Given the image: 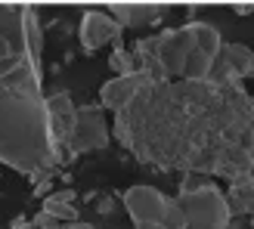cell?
<instances>
[{
	"label": "cell",
	"instance_id": "cell-10",
	"mask_svg": "<svg viewBox=\"0 0 254 229\" xmlns=\"http://www.w3.org/2000/svg\"><path fill=\"white\" fill-rule=\"evenodd\" d=\"M152 81L146 78L143 71H136V74H124V78H112L106 81L103 87H99V109L103 112H121L133 103V99L139 96L149 87Z\"/></svg>",
	"mask_w": 254,
	"mask_h": 229
},
{
	"label": "cell",
	"instance_id": "cell-7",
	"mask_svg": "<svg viewBox=\"0 0 254 229\" xmlns=\"http://www.w3.org/2000/svg\"><path fill=\"white\" fill-rule=\"evenodd\" d=\"M78 37H81V50H84V53H96V50H103L106 44H121L124 28L109 16V12L87 9L81 16Z\"/></svg>",
	"mask_w": 254,
	"mask_h": 229
},
{
	"label": "cell",
	"instance_id": "cell-16",
	"mask_svg": "<svg viewBox=\"0 0 254 229\" xmlns=\"http://www.w3.org/2000/svg\"><path fill=\"white\" fill-rule=\"evenodd\" d=\"M41 211L53 214V217H56L59 223H78V220H81V211H78V205H68V201H56L53 195H47V198H44Z\"/></svg>",
	"mask_w": 254,
	"mask_h": 229
},
{
	"label": "cell",
	"instance_id": "cell-8",
	"mask_svg": "<svg viewBox=\"0 0 254 229\" xmlns=\"http://www.w3.org/2000/svg\"><path fill=\"white\" fill-rule=\"evenodd\" d=\"M44 106H47V124H50V136H53V146L59 152V161L62 164H71L65 155V143H68V133L74 127V106L68 93H53V96H44Z\"/></svg>",
	"mask_w": 254,
	"mask_h": 229
},
{
	"label": "cell",
	"instance_id": "cell-1",
	"mask_svg": "<svg viewBox=\"0 0 254 229\" xmlns=\"http://www.w3.org/2000/svg\"><path fill=\"white\" fill-rule=\"evenodd\" d=\"M112 133L158 171L239 180L254 164V103L242 84H149L115 114Z\"/></svg>",
	"mask_w": 254,
	"mask_h": 229
},
{
	"label": "cell",
	"instance_id": "cell-17",
	"mask_svg": "<svg viewBox=\"0 0 254 229\" xmlns=\"http://www.w3.org/2000/svg\"><path fill=\"white\" fill-rule=\"evenodd\" d=\"M93 205H96V214H103V217H112V214H115V208H118V201H115V195H109V192H96Z\"/></svg>",
	"mask_w": 254,
	"mask_h": 229
},
{
	"label": "cell",
	"instance_id": "cell-5",
	"mask_svg": "<svg viewBox=\"0 0 254 229\" xmlns=\"http://www.w3.org/2000/svg\"><path fill=\"white\" fill-rule=\"evenodd\" d=\"M124 211L130 214V223L139 226H164V214H168L171 198L158 192L155 186H146V183H136L130 189H124Z\"/></svg>",
	"mask_w": 254,
	"mask_h": 229
},
{
	"label": "cell",
	"instance_id": "cell-3",
	"mask_svg": "<svg viewBox=\"0 0 254 229\" xmlns=\"http://www.w3.org/2000/svg\"><path fill=\"white\" fill-rule=\"evenodd\" d=\"M177 205L186 220V229H230L233 214L226 208L223 189L205 180L192 192H177Z\"/></svg>",
	"mask_w": 254,
	"mask_h": 229
},
{
	"label": "cell",
	"instance_id": "cell-4",
	"mask_svg": "<svg viewBox=\"0 0 254 229\" xmlns=\"http://www.w3.org/2000/svg\"><path fill=\"white\" fill-rule=\"evenodd\" d=\"M109 143H112V133H109L106 112L99 109V103H90V106L74 109V127H71L68 143H65L68 161L87 155V152L109 149Z\"/></svg>",
	"mask_w": 254,
	"mask_h": 229
},
{
	"label": "cell",
	"instance_id": "cell-15",
	"mask_svg": "<svg viewBox=\"0 0 254 229\" xmlns=\"http://www.w3.org/2000/svg\"><path fill=\"white\" fill-rule=\"evenodd\" d=\"M109 65H112V71H115V78H124V74H136L139 71V62L133 56V50L124 47V44H115V50H112V56H109Z\"/></svg>",
	"mask_w": 254,
	"mask_h": 229
},
{
	"label": "cell",
	"instance_id": "cell-2",
	"mask_svg": "<svg viewBox=\"0 0 254 229\" xmlns=\"http://www.w3.org/2000/svg\"><path fill=\"white\" fill-rule=\"evenodd\" d=\"M41 78L44 74L22 62L0 81V161L31 183L53 176L62 164L50 136Z\"/></svg>",
	"mask_w": 254,
	"mask_h": 229
},
{
	"label": "cell",
	"instance_id": "cell-20",
	"mask_svg": "<svg viewBox=\"0 0 254 229\" xmlns=\"http://www.w3.org/2000/svg\"><path fill=\"white\" fill-rule=\"evenodd\" d=\"M56 201H68V205H74V201H78V192H74V189H59V192H50Z\"/></svg>",
	"mask_w": 254,
	"mask_h": 229
},
{
	"label": "cell",
	"instance_id": "cell-6",
	"mask_svg": "<svg viewBox=\"0 0 254 229\" xmlns=\"http://www.w3.org/2000/svg\"><path fill=\"white\" fill-rule=\"evenodd\" d=\"M254 71V53L245 44H223L217 59L211 62L208 81L214 84H242Z\"/></svg>",
	"mask_w": 254,
	"mask_h": 229
},
{
	"label": "cell",
	"instance_id": "cell-14",
	"mask_svg": "<svg viewBox=\"0 0 254 229\" xmlns=\"http://www.w3.org/2000/svg\"><path fill=\"white\" fill-rule=\"evenodd\" d=\"M226 198V208H230V214H242V217H248V214L254 211V176H239V180H230V192H223Z\"/></svg>",
	"mask_w": 254,
	"mask_h": 229
},
{
	"label": "cell",
	"instance_id": "cell-21",
	"mask_svg": "<svg viewBox=\"0 0 254 229\" xmlns=\"http://www.w3.org/2000/svg\"><path fill=\"white\" fill-rule=\"evenodd\" d=\"M62 229H96V226L87 220H78V223H62Z\"/></svg>",
	"mask_w": 254,
	"mask_h": 229
},
{
	"label": "cell",
	"instance_id": "cell-13",
	"mask_svg": "<svg viewBox=\"0 0 254 229\" xmlns=\"http://www.w3.org/2000/svg\"><path fill=\"white\" fill-rule=\"evenodd\" d=\"M186 31H189V37H192V50H195V53L208 56L211 62L217 59L220 47H223V37H220V31L214 28V25H208V22H189Z\"/></svg>",
	"mask_w": 254,
	"mask_h": 229
},
{
	"label": "cell",
	"instance_id": "cell-19",
	"mask_svg": "<svg viewBox=\"0 0 254 229\" xmlns=\"http://www.w3.org/2000/svg\"><path fill=\"white\" fill-rule=\"evenodd\" d=\"M50 192H53V176H44V180L31 183V195H37V198H47Z\"/></svg>",
	"mask_w": 254,
	"mask_h": 229
},
{
	"label": "cell",
	"instance_id": "cell-22",
	"mask_svg": "<svg viewBox=\"0 0 254 229\" xmlns=\"http://www.w3.org/2000/svg\"><path fill=\"white\" fill-rule=\"evenodd\" d=\"M236 9H239V16H248V9H251V3H236Z\"/></svg>",
	"mask_w": 254,
	"mask_h": 229
},
{
	"label": "cell",
	"instance_id": "cell-18",
	"mask_svg": "<svg viewBox=\"0 0 254 229\" xmlns=\"http://www.w3.org/2000/svg\"><path fill=\"white\" fill-rule=\"evenodd\" d=\"M34 229H62V223L53 217V214H47V211H37L34 214V220H31Z\"/></svg>",
	"mask_w": 254,
	"mask_h": 229
},
{
	"label": "cell",
	"instance_id": "cell-12",
	"mask_svg": "<svg viewBox=\"0 0 254 229\" xmlns=\"http://www.w3.org/2000/svg\"><path fill=\"white\" fill-rule=\"evenodd\" d=\"M106 12L121 28H139V25H155L164 16V3H109Z\"/></svg>",
	"mask_w": 254,
	"mask_h": 229
},
{
	"label": "cell",
	"instance_id": "cell-9",
	"mask_svg": "<svg viewBox=\"0 0 254 229\" xmlns=\"http://www.w3.org/2000/svg\"><path fill=\"white\" fill-rule=\"evenodd\" d=\"M189 53H192V37L186 28H168L158 34V65L168 81L183 78V65Z\"/></svg>",
	"mask_w": 254,
	"mask_h": 229
},
{
	"label": "cell",
	"instance_id": "cell-11",
	"mask_svg": "<svg viewBox=\"0 0 254 229\" xmlns=\"http://www.w3.org/2000/svg\"><path fill=\"white\" fill-rule=\"evenodd\" d=\"M22 56L37 74H44V65H41V59H44V28H41V19H37V6H28V3L22 9Z\"/></svg>",
	"mask_w": 254,
	"mask_h": 229
}]
</instances>
